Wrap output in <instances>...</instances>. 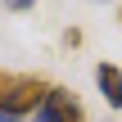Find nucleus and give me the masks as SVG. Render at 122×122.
<instances>
[{
	"instance_id": "obj_2",
	"label": "nucleus",
	"mask_w": 122,
	"mask_h": 122,
	"mask_svg": "<svg viewBox=\"0 0 122 122\" xmlns=\"http://www.w3.org/2000/svg\"><path fill=\"white\" fill-rule=\"evenodd\" d=\"M32 122H86V109H81V100L68 86H50Z\"/></svg>"
},
{
	"instance_id": "obj_6",
	"label": "nucleus",
	"mask_w": 122,
	"mask_h": 122,
	"mask_svg": "<svg viewBox=\"0 0 122 122\" xmlns=\"http://www.w3.org/2000/svg\"><path fill=\"white\" fill-rule=\"evenodd\" d=\"M95 5H104V0H95Z\"/></svg>"
},
{
	"instance_id": "obj_5",
	"label": "nucleus",
	"mask_w": 122,
	"mask_h": 122,
	"mask_svg": "<svg viewBox=\"0 0 122 122\" xmlns=\"http://www.w3.org/2000/svg\"><path fill=\"white\" fill-rule=\"evenodd\" d=\"M0 122H23V118H9V113H0Z\"/></svg>"
},
{
	"instance_id": "obj_1",
	"label": "nucleus",
	"mask_w": 122,
	"mask_h": 122,
	"mask_svg": "<svg viewBox=\"0 0 122 122\" xmlns=\"http://www.w3.org/2000/svg\"><path fill=\"white\" fill-rule=\"evenodd\" d=\"M50 81L41 77H27V72H0V113L9 118H23V113H36L41 100H45Z\"/></svg>"
},
{
	"instance_id": "obj_4",
	"label": "nucleus",
	"mask_w": 122,
	"mask_h": 122,
	"mask_svg": "<svg viewBox=\"0 0 122 122\" xmlns=\"http://www.w3.org/2000/svg\"><path fill=\"white\" fill-rule=\"evenodd\" d=\"M5 9H14V14H27V9H36V0H0Z\"/></svg>"
},
{
	"instance_id": "obj_3",
	"label": "nucleus",
	"mask_w": 122,
	"mask_h": 122,
	"mask_svg": "<svg viewBox=\"0 0 122 122\" xmlns=\"http://www.w3.org/2000/svg\"><path fill=\"white\" fill-rule=\"evenodd\" d=\"M95 86H100V95L109 100V109H122V68L100 63V68H95Z\"/></svg>"
}]
</instances>
